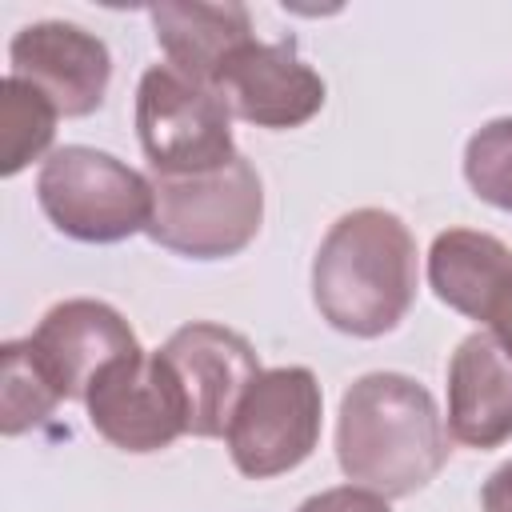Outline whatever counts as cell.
<instances>
[{"label": "cell", "instance_id": "obj_1", "mask_svg": "<svg viewBox=\"0 0 512 512\" xmlns=\"http://www.w3.org/2000/svg\"><path fill=\"white\" fill-rule=\"evenodd\" d=\"M336 460L348 480L388 500L420 492L448 460L432 392L404 372H368L340 396Z\"/></svg>", "mask_w": 512, "mask_h": 512}, {"label": "cell", "instance_id": "obj_2", "mask_svg": "<svg viewBox=\"0 0 512 512\" xmlns=\"http://www.w3.org/2000/svg\"><path fill=\"white\" fill-rule=\"evenodd\" d=\"M316 312L344 336L392 332L416 300V240L396 212H344L312 260Z\"/></svg>", "mask_w": 512, "mask_h": 512}, {"label": "cell", "instance_id": "obj_3", "mask_svg": "<svg viewBox=\"0 0 512 512\" xmlns=\"http://www.w3.org/2000/svg\"><path fill=\"white\" fill-rule=\"evenodd\" d=\"M152 192L148 240L188 260L244 252L264 220V184L244 152L196 176H156Z\"/></svg>", "mask_w": 512, "mask_h": 512}, {"label": "cell", "instance_id": "obj_4", "mask_svg": "<svg viewBox=\"0 0 512 512\" xmlns=\"http://www.w3.org/2000/svg\"><path fill=\"white\" fill-rule=\"evenodd\" d=\"M36 200L56 232L80 244H116L152 224V180L88 144L48 152L36 176Z\"/></svg>", "mask_w": 512, "mask_h": 512}, {"label": "cell", "instance_id": "obj_5", "mask_svg": "<svg viewBox=\"0 0 512 512\" xmlns=\"http://www.w3.org/2000/svg\"><path fill=\"white\" fill-rule=\"evenodd\" d=\"M136 136L156 176H196L236 156L224 96L168 64L136 84Z\"/></svg>", "mask_w": 512, "mask_h": 512}, {"label": "cell", "instance_id": "obj_6", "mask_svg": "<svg viewBox=\"0 0 512 512\" xmlns=\"http://www.w3.org/2000/svg\"><path fill=\"white\" fill-rule=\"evenodd\" d=\"M320 408L324 396L312 368L284 364L260 372L224 432L232 464L252 480L300 468L320 444Z\"/></svg>", "mask_w": 512, "mask_h": 512}, {"label": "cell", "instance_id": "obj_7", "mask_svg": "<svg viewBox=\"0 0 512 512\" xmlns=\"http://www.w3.org/2000/svg\"><path fill=\"white\" fill-rule=\"evenodd\" d=\"M92 428L120 452H160L188 432L180 384L160 352H136L96 376L84 396Z\"/></svg>", "mask_w": 512, "mask_h": 512}, {"label": "cell", "instance_id": "obj_8", "mask_svg": "<svg viewBox=\"0 0 512 512\" xmlns=\"http://www.w3.org/2000/svg\"><path fill=\"white\" fill-rule=\"evenodd\" d=\"M156 352L164 356V364L172 368V376L180 384V396L188 408V432L204 436V440L224 436L240 396L260 376V360H256V348L248 344V336H240L224 324L192 320V324L176 328L164 340V348H156Z\"/></svg>", "mask_w": 512, "mask_h": 512}, {"label": "cell", "instance_id": "obj_9", "mask_svg": "<svg viewBox=\"0 0 512 512\" xmlns=\"http://www.w3.org/2000/svg\"><path fill=\"white\" fill-rule=\"evenodd\" d=\"M24 344L60 400H84L104 368L140 352L128 320L112 304L88 296L52 304Z\"/></svg>", "mask_w": 512, "mask_h": 512}, {"label": "cell", "instance_id": "obj_10", "mask_svg": "<svg viewBox=\"0 0 512 512\" xmlns=\"http://www.w3.org/2000/svg\"><path fill=\"white\" fill-rule=\"evenodd\" d=\"M8 76L40 88L60 116H92L112 80L108 44L68 20L24 24L8 44Z\"/></svg>", "mask_w": 512, "mask_h": 512}, {"label": "cell", "instance_id": "obj_11", "mask_svg": "<svg viewBox=\"0 0 512 512\" xmlns=\"http://www.w3.org/2000/svg\"><path fill=\"white\" fill-rule=\"evenodd\" d=\"M228 112L256 128H300L324 108V80L312 64L300 60L296 40L244 44L216 80Z\"/></svg>", "mask_w": 512, "mask_h": 512}, {"label": "cell", "instance_id": "obj_12", "mask_svg": "<svg viewBox=\"0 0 512 512\" xmlns=\"http://www.w3.org/2000/svg\"><path fill=\"white\" fill-rule=\"evenodd\" d=\"M448 436L468 448L512 440V356L492 332H472L448 360Z\"/></svg>", "mask_w": 512, "mask_h": 512}, {"label": "cell", "instance_id": "obj_13", "mask_svg": "<svg viewBox=\"0 0 512 512\" xmlns=\"http://www.w3.org/2000/svg\"><path fill=\"white\" fill-rule=\"evenodd\" d=\"M152 32L160 52L168 56V68L216 88L228 60L252 44V16L244 4H152L148 8Z\"/></svg>", "mask_w": 512, "mask_h": 512}, {"label": "cell", "instance_id": "obj_14", "mask_svg": "<svg viewBox=\"0 0 512 512\" xmlns=\"http://www.w3.org/2000/svg\"><path fill=\"white\" fill-rule=\"evenodd\" d=\"M512 272V248L476 228H448L428 248V284L440 304L484 320L488 300Z\"/></svg>", "mask_w": 512, "mask_h": 512}, {"label": "cell", "instance_id": "obj_15", "mask_svg": "<svg viewBox=\"0 0 512 512\" xmlns=\"http://www.w3.org/2000/svg\"><path fill=\"white\" fill-rule=\"evenodd\" d=\"M56 104L20 76H4L0 84V128H4V176H16L32 160H40L56 136Z\"/></svg>", "mask_w": 512, "mask_h": 512}, {"label": "cell", "instance_id": "obj_16", "mask_svg": "<svg viewBox=\"0 0 512 512\" xmlns=\"http://www.w3.org/2000/svg\"><path fill=\"white\" fill-rule=\"evenodd\" d=\"M4 384H0V432L4 436H20L32 424L48 420L52 408L60 404L56 388L44 380V372L36 368V360L28 356L24 340H8L4 348Z\"/></svg>", "mask_w": 512, "mask_h": 512}, {"label": "cell", "instance_id": "obj_17", "mask_svg": "<svg viewBox=\"0 0 512 512\" xmlns=\"http://www.w3.org/2000/svg\"><path fill=\"white\" fill-rule=\"evenodd\" d=\"M464 180L484 204L512 212V116H496L468 136Z\"/></svg>", "mask_w": 512, "mask_h": 512}, {"label": "cell", "instance_id": "obj_18", "mask_svg": "<svg viewBox=\"0 0 512 512\" xmlns=\"http://www.w3.org/2000/svg\"><path fill=\"white\" fill-rule=\"evenodd\" d=\"M296 512H392L388 496L360 488V484H340V488H324L316 496H308Z\"/></svg>", "mask_w": 512, "mask_h": 512}, {"label": "cell", "instance_id": "obj_19", "mask_svg": "<svg viewBox=\"0 0 512 512\" xmlns=\"http://www.w3.org/2000/svg\"><path fill=\"white\" fill-rule=\"evenodd\" d=\"M484 324H488V332L496 336V344L512 356V272H508V280L496 288V296L488 300Z\"/></svg>", "mask_w": 512, "mask_h": 512}, {"label": "cell", "instance_id": "obj_20", "mask_svg": "<svg viewBox=\"0 0 512 512\" xmlns=\"http://www.w3.org/2000/svg\"><path fill=\"white\" fill-rule=\"evenodd\" d=\"M480 504H484V512H512V460L500 464V468L484 480Z\"/></svg>", "mask_w": 512, "mask_h": 512}]
</instances>
